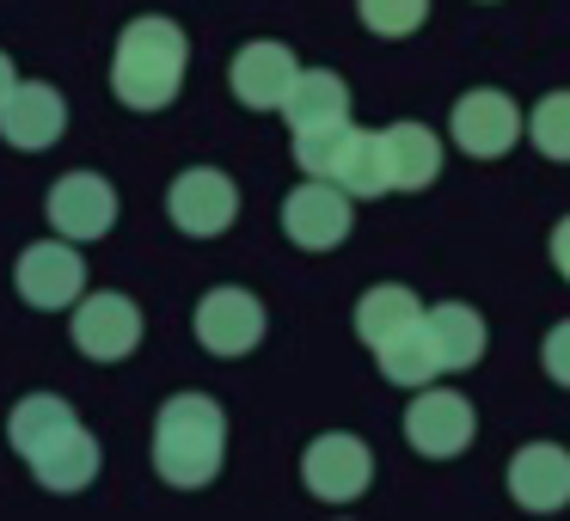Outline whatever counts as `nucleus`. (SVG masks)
<instances>
[{"label":"nucleus","instance_id":"ddd939ff","mask_svg":"<svg viewBox=\"0 0 570 521\" xmlns=\"http://www.w3.org/2000/svg\"><path fill=\"white\" fill-rule=\"evenodd\" d=\"M295 75H301L295 50H288V43H276V38L239 43L234 62H227V87H234V99L246 105V111H283Z\"/></svg>","mask_w":570,"mask_h":521},{"label":"nucleus","instance_id":"a211bd4d","mask_svg":"<svg viewBox=\"0 0 570 521\" xmlns=\"http://www.w3.org/2000/svg\"><path fill=\"white\" fill-rule=\"evenodd\" d=\"M283 117H288V129H295V136L350 124V87L332 75V68H301L295 87H288V99H283Z\"/></svg>","mask_w":570,"mask_h":521},{"label":"nucleus","instance_id":"6e6552de","mask_svg":"<svg viewBox=\"0 0 570 521\" xmlns=\"http://www.w3.org/2000/svg\"><path fill=\"white\" fill-rule=\"evenodd\" d=\"M301 484H307L320 503H356L374 484V448L362 435H313L307 454H301Z\"/></svg>","mask_w":570,"mask_h":521},{"label":"nucleus","instance_id":"423d86ee","mask_svg":"<svg viewBox=\"0 0 570 521\" xmlns=\"http://www.w3.org/2000/svg\"><path fill=\"white\" fill-rule=\"evenodd\" d=\"M13 283H19V301H26V307L68 313L80 295H87V258H80V246H75V239H62V234L38 239V246L19 252Z\"/></svg>","mask_w":570,"mask_h":521},{"label":"nucleus","instance_id":"1a4fd4ad","mask_svg":"<svg viewBox=\"0 0 570 521\" xmlns=\"http://www.w3.org/2000/svg\"><path fill=\"white\" fill-rule=\"evenodd\" d=\"M190 332L209 356H252L264 344V301L239 283H222L197 301L190 313Z\"/></svg>","mask_w":570,"mask_h":521},{"label":"nucleus","instance_id":"4468645a","mask_svg":"<svg viewBox=\"0 0 570 521\" xmlns=\"http://www.w3.org/2000/svg\"><path fill=\"white\" fill-rule=\"evenodd\" d=\"M68 129V99L50 87V80H19L13 99L0 105V141L19 154H43L56 148Z\"/></svg>","mask_w":570,"mask_h":521},{"label":"nucleus","instance_id":"0eeeda50","mask_svg":"<svg viewBox=\"0 0 570 521\" xmlns=\"http://www.w3.org/2000/svg\"><path fill=\"white\" fill-rule=\"evenodd\" d=\"M350 190L332 185V178H301L295 190L283 197V234L295 239L301 252H332L350 239V222H356V209H350Z\"/></svg>","mask_w":570,"mask_h":521},{"label":"nucleus","instance_id":"9b49d317","mask_svg":"<svg viewBox=\"0 0 570 521\" xmlns=\"http://www.w3.org/2000/svg\"><path fill=\"white\" fill-rule=\"evenodd\" d=\"M141 332H148V325H141V307L129 295H117V288H99V295L75 301V344H80V356L124 362V356H136Z\"/></svg>","mask_w":570,"mask_h":521},{"label":"nucleus","instance_id":"9d476101","mask_svg":"<svg viewBox=\"0 0 570 521\" xmlns=\"http://www.w3.org/2000/svg\"><path fill=\"white\" fill-rule=\"evenodd\" d=\"M166 215H173V227L185 239H215L239 222V185L227 173H215V166H190L166 190Z\"/></svg>","mask_w":570,"mask_h":521},{"label":"nucleus","instance_id":"7ed1b4c3","mask_svg":"<svg viewBox=\"0 0 570 521\" xmlns=\"http://www.w3.org/2000/svg\"><path fill=\"white\" fill-rule=\"evenodd\" d=\"M295 166L313 178H332L350 197H381L386 185V154H381V129H356V124H332V129H307L295 136Z\"/></svg>","mask_w":570,"mask_h":521},{"label":"nucleus","instance_id":"dca6fc26","mask_svg":"<svg viewBox=\"0 0 570 521\" xmlns=\"http://www.w3.org/2000/svg\"><path fill=\"white\" fill-rule=\"evenodd\" d=\"M509 497L528 515H558L570 509V448L558 442H528L509 460Z\"/></svg>","mask_w":570,"mask_h":521},{"label":"nucleus","instance_id":"2eb2a0df","mask_svg":"<svg viewBox=\"0 0 570 521\" xmlns=\"http://www.w3.org/2000/svg\"><path fill=\"white\" fill-rule=\"evenodd\" d=\"M26 466H31V479L43 484V491H56V497H75V491H87L92 479H99V466H105V448H99V435L87 430V423H68V430H56L50 442L38 448V454H26Z\"/></svg>","mask_w":570,"mask_h":521},{"label":"nucleus","instance_id":"a878e982","mask_svg":"<svg viewBox=\"0 0 570 521\" xmlns=\"http://www.w3.org/2000/svg\"><path fill=\"white\" fill-rule=\"evenodd\" d=\"M546 252H552L558 276H564V283H570V215H564V222L552 227V246H546Z\"/></svg>","mask_w":570,"mask_h":521},{"label":"nucleus","instance_id":"f8f14e48","mask_svg":"<svg viewBox=\"0 0 570 521\" xmlns=\"http://www.w3.org/2000/svg\"><path fill=\"white\" fill-rule=\"evenodd\" d=\"M43 215L62 239L87 246V239H105L117 227V190L105 185L99 173H62L43 197Z\"/></svg>","mask_w":570,"mask_h":521},{"label":"nucleus","instance_id":"f03ea898","mask_svg":"<svg viewBox=\"0 0 570 521\" xmlns=\"http://www.w3.org/2000/svg\"><path fill=\"white\" fill-rule=\"evenodd\" d=\"M227 460V411L209 393H178L154 417V472L178 491H203Z\"/></svg>","mask_w":570,"mask_h":521},{"label":"nucleus","instance_id":"5701e85b","mask_svg":"<svg viewBox=\"0 0 570 521\" xmlns=\"http://www.w3.org/2000/svg\"><path fill=\"white\" fill-rule=\"evenodd\" d=\"M528 141L546 160H570V92H546L528 111Z\"/></svg>","mask_w":570,"mask_h":521},{"label":"nucleus","instance_id":"bb28decb","mask_svg":"<svg viewBox=\"0 0 570 521\" xmlns=\"http://www.w3.org/2000/svg\"><path fill=\"white\" fill-rule=\"evenodd\" d=\"M13 87H19V75H13V62H7V50H0V105L13 99Z\"/></svg>","mask_w":570,"mask_h":521},{"label":"nucleus","instance_id":"412c9836","mask_svg":"<svg viewBox=\"0 0 570 521\" xmlns=\"http://www.w3.org/2000/svg\"><path fill=\"white\" fill-rule=\"evenodd\" d=\"M417 320H423V301L411 295L405 283H381L356 301V332L368 350H381L393 332H405V325H417Z\"/></svg>","mask_w":570,"mask_h":521},{"label":"nucleus","instance_id":"aec40b11","mask_svg":"<svg viewBox=\"0 0 570 521\" xmlns=\"http://www.w3.org/2000/svg\"><path fill=\"white\" fill-rule=\"evenodd\" d=\"M423 320H430V337H435V350H442L448 368H472V362H484L491 325H484L479 307H466V301H442V307H430Z\"/></svg>","mask_w":570,"mask_h":521},{"label":"nucleus","instance_id":"4be33fe9","mask_svg":"<svg viewBox=\"0 0 570 521\" xmlns=\"http://www.w3.org/2000/svg\"><path fill=\"white\" fill-rule=\"evenodd\" d=\"M75 423V405H68L62 393H31L13 405V417H7V442H13V454H38L43 442H50L56 430H68Z\"/></svg>","mask_w":570,"mask_h":521},{"label":"nucleus","instance_id":"f257e3e1","mask_svg":"<svg viewBox=\"0 0 570 521\" xmlns=\"http://www.w3.org/2000/svg\"><path fill=\"white\" fill-rule=\"evenodd\" d=\"M185 68H190V38L160 13H141L124 26L111 56V92L124 111H166L185 87Z\"/></svg>","mask_w":570,"mask_h":521},{"label":"nucleus","instance_id":"39448f33","mask_svg":"<svg viewBox=\"0 0 570 521\" xmlns=\"http://www.w3.org/2000/svg\"><path fill=\"white\" fill-rule=\"evenodd\" d=\"M472 435H479V411H472L466 393H454V386H417V399H411V411H405L411 454L454 460L472 448Z\"/></svg>","mask_w":570,"mask_h":521},{"label":"nucleus","instance_id":"b1692460","mask_svg":"<svg viewBox=\"0 0 570 521\" xmlns=\"http://www.w3.org/2000/svg\"><path fill=\"white\" fill-rule=\"evenodd\" d=\"M356 13L374 38H411L430 19V0H356Z\"/></svg>","mask_w":570,"mask_h":521},{"label":"nucleus","instance_id":"20e7f679","mask_svg":"<svg viewBox=\"0 0 570 521\" xmlns=\"http://www.w3.org/2000/svg\"><path fill=\"white\" fill-rule=\"evenodd\" d=\"M448 136H454V148L472 154V160H503V154L528 136V117H521V105L509 99V92L472 87V92H460L454 111H448Z\"/></svg>","mask_w":570,"mask_h":521},{"label":"nucleus","instance_id":"6ab92c4d","mask_svg":"<svg viewBox=\"0 0 570 521\" xmlns=\"http://www.w3.org/2000/svg\"><path fill=\"white\" fill-rule=\"evenodd\" d=\"M374 362H381V374L393 386H435V374H448V362H442V350H435V337H430V320H417V325H405V332H393L381 350H374Z\"/></svg>","mask_w":570,"mask_h":521},{"label":"nucleus","instance_id":"f3484780","mask_svg":"<svg viewBox=\"0 0 570 521\" xmlns=\"http://www.w3.org/2000/svg\"><path fill=\"white\" fill-rule=\"evenodd\" d=\"M381 154H386V185L393 190H430L442 178V136L430 124H386Z\"/></svg>","mask_w":570,"mask_h":521},{"label":"nucleus","instance_id":"393cba45","mask_svg":"<svg viewBox=\"0 0 570 521\" xmlns=\"http://www.w3.org/2000/svg\"><path fill=\"white\" fill-rule=\"evenodd\" d=\"M540 368L552 374L558 386H570V320H558L552 332H546V344H540Z\"/></svg>","mask_w":570,"mask_h":521}]
</instances>
